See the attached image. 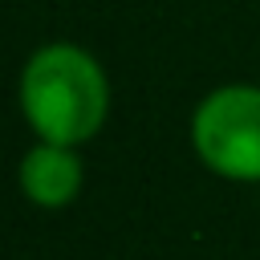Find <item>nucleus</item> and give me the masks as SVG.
Listing matches in <instances>:
<instances>
[{
    "label": "nucleus",
    "instance_id": "obj_1",
    "mask_svg": "<svg viewBox=\"0 0 260 260\" xmlns=\"http://www.w3.org/2000/svg\"><path fill=\"white\" fill-rule=\"evenodd\" d=\"M20 114L41 142L81 146L110 114V81L81 45H41L20 69Z\"/></svg>",
    "mask_w": 260,
    "mask_h": 260
},
{
    "label": "nucleus",
    "instance_id": "obj_2",
    "mask_svg": "<svg viewBox=\"0 0 260 260\" xmlns=\"http://www.w3.org/2000/svg\"><path fill=\"white\" fill-rule=\"evenodd\" d=\"M199 162L232 183H260V85L232 81L211 89L191 114Z\"/></svg>",
    "mask_w": 260,
    "mask_h": 260
},
{
    "label": "nucleus",
    "instance_id": "obj_3",
    "mask_svg": "<svg viewBox=\"0 0 260 260\" xmlns=\"http://www.w3.org/2000/svg\"><path fill=\"white\" fill-rule=\"evenodd\" d=\"M85 187V167L77 146H61V142H41L24 150L20 158V191L28 203L37 207H69Z\"/></svg>",
    "mask_w": 260,
    "mask_h": 260
}]
</instances>
